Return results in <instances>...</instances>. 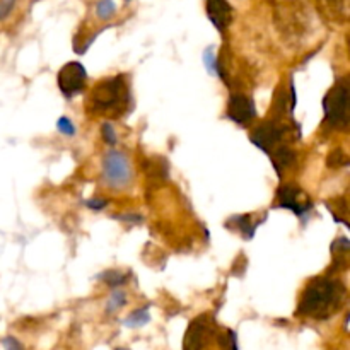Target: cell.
Instances as JSON below:
<instances>
[{
    "mask_svg": "<svg viewBox=\"0 0 350 350\" xmlns=\"http://www.w3.org/2000/svg\"><path fill=\"white\" fill-rule=\"evenodd\" d=\"M345 286L337 279L317 277L310 280L301 294L297 314L311 320H328L335 311L340 310L345 301Z\"/></svg>",
    "mask_w": 350,
    "mask_h": 350,
    "instance_id": "cell-1",
    "label": "cell"
},
{
    "mask_svg": "<svg viewBox=\"0 0 350 350\" xmlns=\"http://www.w3.org/2000/svg\"><path fill=\"white\" fill-rule=\"evenodd\" d=\"M89 111L94 115L122 116L130 106V91L123 77H109L94 85L89 96Z\"/></svg>",
    "mask_w": 350,
    "mask_h": 350,
    "instance_id": "cell-2",
    "label": "cell"
},
{
    "mask_svg": "<svg viewBox=\"0 0 350 350\" xmlns=\"http://www.w3.org/2000/svg\"><path fill=\"white\" fill-rule=\"evenodd\" d=\"M325 120L332 129H345L349 125V81L340 79L323 98Z\"/></svg>",
    "mask_w": 350,
    "mask_h": 350,
    "instance_id": "cell-3",
    "label": "cell"
},
{
    "mask_svg": "<svg viewBox=\"0 0 350 350\" xmlns=\"http://www.w3.org/2000/svg\"><path fill=\"white\" fill-rule=\"evenodd\" d=\"M103 178L111 188H125L132 181L133 173L130 167V159L122 150H109L103 157Z\"/></svg>",
    "mask_w": 350,
    "mask_h": 350,
    "instance_id": "cell-4",
    "label": "cell"
},
{
    "mask_svg": "<svg viewBox=\"0 0 350 350\" xmlns=\"http://www.w3.org/2000/svg\"><path fill=\"white\" fill-rule=\"evenodd\" d=\"M287 133H294L287 126H280L275 122H267L256 126L252 132V142L263 150L265 154H272L277 147L284 146L287 139Z\"/></svg>",
    "mask_w": 350,
    "mask_h": 350,
    "instance_id": "cell-5",
    "label": "cell"
},
{
    "mask_svg": "<svg viewBox=\"0 0 350 350\" xmlns=\"http://www.w3.org/2000/svg\"><path fill=\"white\" fill-rule=\"evenodd\" d=\"M58 88L65 98H74L81 94L88 82V72L81 62H68L58 72Z\"/></svg>",
    "mask_w": 350,
    "mask_h": 350,
    "instance_id": "cell-6",
    "label": "cell"
},
{
    "mask_svg": "<svg viewBox=\"0 0 350 350\" xmlns=\"http://www.w3.org/2000/svg\"><path fill=\"white\" fill-rule=\"evenodd\" d=\"M277 197H279L280 207L294 212L297 217L308 215V212L313 207L311 198L299 187H296V185H282L279 188V191H277Z\"/></svg>",
    "mask_w": 350,
    "mask_h": 350,
    "instance_id": "cell-7",
    "label": "cell"
},
{
    "mask_svg": "<svg viewBox=\"0 0 350 350\" xmlns=\"http://www.w3.org/2000/svg\"><path fill=\"white\" fill-rule=\"evenodd\" d=\"M228 118L238 125H248L256 118L255 101L248 96L231 94L228 103Z\"/></svg>",
    "mask_w": 350,
    "mask_h": 350,
    "instance_id": "cell-8",
    "label": "cell"
},
{
    "mask_svg": "<svg viewBox=\"0 0 350 350\" xmlns=\"http://www.w3.org/2000/svg\"><path fill=\"white\" fill-rule=\"evenodd\" d=\"M208 335H211V330H208L207 318L198 317L197 320L191 321L185 334L183 350H204L207 347Z\"/></svg>",
    "mask_w": 350,
    "mask_h": 350,
    "instance_id": "cell-9",
    "label": "cell"
},
{
    "mask_svg": "<svg viewBox=\"0 0 350 350\" xmlns=\"http://www.w3.org/2000/svg\"><path fill=\"white\" fill-rule=\"evenodd\" d=\"M205 10L219 33H224L232 21V7L228 0H207Z\"/></svg>",
    "mask_w": 350,
    "mask_h": 350,
    "instance_id": "cell-10",
    "label": "cell"
},
{
    "mask_svg": "<svg viewBox=\"0 0 350 350\" xmlns=\"http://www.w3.org/2000/svg\"><path fill=\"white\" fill-rule=\"evenodd\" d=\"M318 10L330 24H344L349 19V0H318Z\"/></svg>",
    "mask_w": 350,
    "mask_h": 350,
    "instance_id": "cell-11",
    "label": "cell"
},
{
    "mask_svg": "<svg viewBox=\"0 0 350 350\" xmlns=\"http://www.w3.org/2000/svg\"><path fill=\"white\" fill-rule=\"evenodd\" d=\"M270 159H272V164L273 167H275L277 173L282 174L284 170H287V167L293 166V164L296 163V152H294L287 144H284V146L277 147V149L270 154Z\"/></svg>",
    "mask_w": 350,
    "mask_h": 350,
    "instance_id": "cell-12",
    "label": "cell"
},
{
    "mask_svg": "<svg viewBox=\"0 0 350 350\" xmlns=\"http://www.w3.org/2000/svg\"><path fill=\"white\" fill-rule=\"evenodd\" d=\"M228 226L229 228L238 229V231L245 236V239H252L253 236H255L256 226L258 224H253L252 215L245 214V215H234L232 219H229Z\"/></svg>",
    "mask_w": 350,
    "mask_h": 350,
    "instance_id": "cell-13",
    "label": "cell"
},
{
    "mask_svg": "<svg viewBox=\"0 0 350 350\" xmlns=\"http://www.w3.org/2000/svg\"><path fill=\"white\" fill-rule=\"evenodd\" d=\"M149 321H150L149 308H142V310L133 311V313L125 320V325L129 328H139V327H144V325H147Z\"/></svg>",
    "mask_w": 350,
    "mask_h": 350,
    "instance_id": "cell-14",
    "label": "cell"
},
{
    "mask_svg": "<svg viewBox=\"0 0 350 350\" xmlns=\"http://www.w3.org/2000/svg\"><path fill=\"white\" fill-rule=\"evenodd\" d=\"M204 62H205V67H207L208 74H211V75H217V77L224 79V74H222L221 65H219L217 58H215L214 48H212V46H208L207 50H205V53H204Z\"/></svg>",
    "mask_w": 350,
    "mask_h": 350,
    "instance_id": "cell-15",
    "label": "cell"
},
{
    "mask_svg": "<svg viewBox=\"0 0 350 350\" xmlns=\"http://www.w3.org/2000/svg\"><path fill=\"white\" fill-rule=\"evenodd\" d=\"M349 250H350V243L347 238H340L334 243L332 246V252H337V256H334L342 267H347V256H349Z\"/></svg>",
    "mask_w": 350,
    "mask_h": 350,
    "instance_id": "cell-16",
    "label": "cell"
},
{
    "mask_svg": "<svg viewBox=\"0 0 350 350\" xmlns=\"http://www.w3.org/2000/svg\"><path fill=\"white\" fill-rule=\"evenodd\" d=\"M99 279L105 284H108L109 287H120L129 280V273H122L118 272V270H108V272L101 273Z\"/></svg>",
    "mask_w": 350,
    "mask_h": 350,
    "instance_id": "cell-17",
    "label": "cell"
},
{
    "mask_svg": "<svg viewBox=\"0 0 350 350\" xmlns=\"http://www.w3.org/2000/svg\"><path fill=\"white\" fill-rule=\"evenodd\" d=\"M115 10L116 5L113 0H99V2L96 3V16L103 21H108L109 17L115 16Z\"/></svg>",
    "mask_w": 350,
    "mask_h": 350,
    "instance_id": "cell-18",
    "label": "cell"
},
{
    "mask_svg": "<svg viewBox=\"0 0 350 350\" xmlns=\"http://www.w3.org/2000/svg\"><path fill=\"white\" fill-rule=\"evenodd\" d=\"M125 303H126L125 293H122V291H115L108 301V313H113V311L120 310V308L125 306Z\"/></svg>",
    "mask_w": 350,
    "mask_h": 350,
    "instance_id": "cell-19",
    "label": "cell"
},
{
    "mask_svg": "<svg viewBox=\"0 0 350 350\" xmlns=\"http://www.w3.org/2000/svg\"><path fill=\"white\" fill-rule=\"evenodd\" d=\"M57 130L62 133V135L74 137L75 135V125L72 123V120L68 116H60L57 122Z\"/></svg>",
    "mask_w": 350,
    "mask_h": 350,
    "instance_id": "cell-20",
    "label": "cell"
},
{
    "mask_svg": "<svg viewBox=\"0 0 350 350\" xmlns=\"http://www.w3.org/2000/svg\"><path fill=\"white\" fill-rule=\"evenodd\" d=\"M347 164H349V159L344 154V150L337 149L328 156V166L330 167H342V166H347Z\"/></svg>",
    "mask_w": 350,
    "mask_h": 350,
    "instance_id": "cell-21",
    "label": "cell"
},
{
    "mask_svg": "<svg viewBox=\"0 0 350 350\" xmlns=\"http://www.w3.org/2000/svg\"><path fill=\"white\" fill-rule=\"evenodd\" d=\"M101 132H103V139H105V142L109 144V146H115L116 140H118V137H116V132H115V126H113L109 122H105L101 126Z\"/></svg>",
    "mask_w": 350,
    "mask_h": 350,
    "instance_id": "cell-22",
    "label": "cell"
},
{
    "mask_svg": "<svg viewBox=\"0 0 350 350\" xmlns=\"http://www.w3.org/2000/svg\"><path fill=\"white\" fill-rule=\"evenodd\" d=\"M14 3H16V0H0V21L9 16L10 10L14 9Z\"/></svg>",
    "mask_w": 350,
    "mask_h": 350,
    "instance_id": "cell-23",
    "label": "cell"
},
{
    "mask_svg": "<svg viewBox=\"0 0 350 350\" xmlns=\"http://www.w3.org/2000/svg\"><path fill=\"white\" fill-rule=\"evenodd\" d=\"M2 344L3 347H5V350H24L23 345H21L14 337H5Z\"/></svg>",
    "mask_w": 350,
    "mask_h": 350,
    "instance_id": "cell-24",
    "label": "cell"
},
{
    "mask_svg": "<svg viewBox=\"0 0 350 350\" xmlns=\"http://www.w3.org/2000/svg\"><path fill=\"white\" fill-rule=\"evenodd\" d=\"M85 205L89 208H92V211H101V208H105L108 205V202L103 200V198H92V200L85 202Z\"/></svg>",
    "mask_w": 350,
    "mask_h": 350,
    "instance_id": "cell-25",
    "label": "cell"
},
{
    "mask_svg": "<svg viewBox=\"0 0 350 350\" xmlns=\"http://www.w3.org/2000/svg\"><path fill=\"white\" fill-rule=\"evenodd\" d=\"M126 2H129V0H126Z\"/></svg>",
    "mask_w": 350,
    "mask_h": 350,
    "instance_id": "cell-26",
    "label": "cell"
},
{
    "mask_svg": "<svg viewBox=\"0 0 350 350\" xmlns=\"http://www.w3.org/2000/svg\"><path fill=\"white\" fill-rule=\"evenodd\" d=\"M120 350H122V349H120Z\"/></svg>",
    "mask_w": 350,
    "mask_h": 350,
    "instance_id": "cell-27",
    "label": "cell"
}]
</instances>
